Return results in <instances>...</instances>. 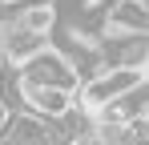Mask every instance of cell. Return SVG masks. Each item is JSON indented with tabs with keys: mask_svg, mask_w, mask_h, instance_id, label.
Returning a JSON list of instances; mask_svg holds the SVG:
<instances>
[{
	"mask_svg": "<svg viewBox=\"0 0 149 145\" xmlns=\"http://www.w3.org/2000/svg\"><path fill=\"white\" fill-rule=\"evenodd\" d=\"M20 81H24V89H56V93H73V97L81 89V77H77L73 61L65 52H56L52 45L40 56H32L28 65H20Z\"/></svg>",
	"mask_w": 149,
	"mask_h": 145,
	"instance_id": "obj_2",
	"label": "cell"
},
{
	"mask_svg": "<svg viewBox=\"0 0 149 145\" xmlns=\"http://www.w3.org/2000/svg\"><path fill=\"white\" fill-rule=\"evenodd\" d=\"M24 105L40 121H56L77 105V97L73 93H56V89H24Z\"/></svg>",
	"mask_w": 149,
	"mask_h": 145,
	"instance_id": "obj_5",
	"label": "cell"
},
{
	"mask_svg": "<svg viewBox=\"0 0 149 145\" xmlns=\"http://www.w3.org/2000/svg\"><path fill=\"white\" fill-rule=\"evenodd\" d=\"M105 32L121 36H149V8L145 0H117L105 16Z\"/></svg>",
	"mask_w": 149,
	"mask_h": 145,
	"instance_id": "obj_3",
	"label": "cell"
},
{
	"mask_svg": "<svg viewBox=\"0 0 149 145\" xmlns=\"http://www.w3.org/2000/svg\"><path fill=\"white\" fill-rule=\"evenodd\" d=\"M49 48V36H36V32H24L20 24H4V65H28L32 56H40Z\"/></svg>",
	"mask_w": 149,
	"mask_h": 145,
	"instance_id": "obj_4",
	"label": "cell"
},
{
	"mask_svg": "<svg viewBox=\"0 0 149 145\" xmlns=\"http://www.w3.org/2000/svg\"><path fill=\"white\" fill-rule=\"evenodd\" d=\"M141 81H145V77L137 69H105V72H97L93 81H85V85L77 89V109H85V113L93 117L101 109L117 105L121 97H129Z\"/></svg>",
	"mask_w": 149,
	"mask_h": 145,
	"instance_id": "obj_1",
	"label": "cell"
},
{
	"mask_svg": "<svg viewBox=\"0 0 149 145\" xmlns=\"http://www.w3.org/2000/svg\"><path fill=\"white\" fill-rule=\"evenodd\" d=\"M16 24H20L24 32L49 36L52 28H56V4H52V0H32V4H24V8H20Z\"/></svg>",
	"mask_w": 149,
	"mask_h": 145,
	"instance_id": "obj_6",
	"label": "cell"
}]
</instances>
